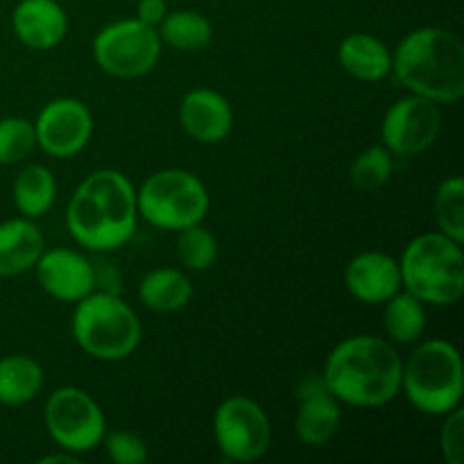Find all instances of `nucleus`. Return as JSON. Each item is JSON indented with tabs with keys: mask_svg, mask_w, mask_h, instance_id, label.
<instances>
[{
	"mask_svg": "<svg viewBox=\"0 0 464 464\" xmlns=\"http://www.w3.org/2000/svg\"><path fill=\"white\" fill-rule=\"evenodd\" d=\"M136 190L121 170H95L72 193L66 225L77 245L91 252H113L136 231Z\"/></svg>",
	"mask_w": 464,
	"mask_h": 464,
	"instance_id": "obj_1",
	"label": "nucleus"
},
{
	"mask_svg": "<svg viewBox=\"0 0 464 464\" xmlns=\"http://www.w3.org/2000/svg\"><path fill=\"white\" fill-rule=\"evenodd\" d=\"M403 361L392 343L376 335H353L329 353L322 381L340 403L379 408L401 392Z\"/></svg>",
	"mask_w": 464,
	"mask_h": 464,
	"instance_id": "obj_2",
	"label": "nucleus"
},
{
	"mask_svg": "<svg viewBox=\"0 0 464 464\" xmlns=\"http://www.w3.org/2000/svg\"><path fill=\"white\" fill-rule=\"evenodd\" d=\"M392 72L412 95L453 104L464 95V48L453 32L417 27L392 53Z\"/></svg>",
	"mask_w": 464,
	"mask_h": 464,
	"instance_id": "obj_3",
	"label": "nucleus"
},
{
	"mask_svg": "<svg viewBox=\"0 0 464 464\" xmlns=\"http://www.w3.org/2000/svg\"><path fill=\"white\" fill-rule=\"evenodd\" d=\"M401 285L429 306H453L464 295L462 243L442 231L417 236L403 249Z\"/></svg>",
	"mask_w": 464,
	"mask_h": 464,
	"instance_id": "obj_4",
	"label": "nucleus"
},
{
	"mask_svg": "<svg viewBox=\"0 0 464 464\" xmlns=\"http://www.w3.org/2000/svg\"><path fill=\"white\" fill-rule=\"evenodd\" d=\"M401 390L421 415L444 417L460 406L464 370L456 344L449 340L421 343L403 362Z\"/></svg>",
	"mask_w": 464,
	"mask_h": 464,
	"instance_id": "obj_5",
	"label": "nucleus"
},
{
	"mask_svg": "<svg viewBox=\"0 0 464 464\" xmlns=\"http://www.w3.org/2000/svg\"><path fill=\"white\" fill-rule=\"evenodd\" d=\"M72 338L95 361H122L139 349L140 322L134 308L116 293H91L72 313Z\"/></svg>",
	"mask_w": 464,
	"mask_h": 464,
	"instance_id": "obj_6",
	"label": "nucleus"
},
{
	"mask_svg": "<svg viewBox=\"0 0 464 464\" xmlns=\"http://www.w3.org/2000/svg\"><path fill=\"white\" fill-rule=\"evenodd\" d=\"M208 193L198 175L181 168H166L143 181L136 193V208L152 227L181 231L199 225L208 213Z\"/></svg>",
	"mask_w": 464,
	"mask_h": 464,
	"instance_id": "obj_7",
	"label": "nucleus"
},
{
	"mask_svg": "<svg viewBox=\"0 0 464 464\" xmlns=\"http://www.w3.org/2000/svg\"><path fill=\"white\" fill-rule=\"evenodd\" d=\"M157 27L139 18H125L104 25L93 39V59L104 72L122 80L143 77L161 59Z\"/></svg>",
	"mask_w": 464,
	"mask_h": 464,
	"instance_id": "obj_8",
	"label": "nucleus"
},
{
	"mask_svg": "<svg viewBox=\"0 0 464 464\" xmlns=\"http://www.w3.org/2000/svg\"><path fill=\"white\" fill-rule=\"evenodd\" d=\"M45 429L50 438L75 456L95 451L107 435V420L89 392L80 388H59L45 403Z\"/></svg>",
	"mask_w": 464,
	"mask_h": 464,
	"instance_id": "obj_9",
	"label": "nucleus"
},
{
	"mask_svg": "<svg viewBox=\"0 0 464 464\" xmlns=\"http://www.w3.org/2000/svg\"><path fill=\"white\" fill-rule=\"evenodd\" d=\"M218 449L229 462H254L263 458L272 442L267 412L254 399L229 397L213 415Z\"/></svg>",
	"mask_w": 464,
	"mask_h": 464,
	"instance_id": "obj_10",
	"label": "nucleus"
},
{
	"mask_svg": "<svg viewBox=\"0 0 464 464\" xmlns=\"http://www.w3.org/2000/svg\"><path fill=\"white\" fill-rule=\"evenodd\" d=\"M442 127L438 102L421 95H408L385 111L381 122L383 145L397 157H415L435 143Z\"/></svg>",
	"mask_w": 464,
	"mask_h": 464,
	"instance_id": "obj_11",
	"label": "nucleus"
},
{
	"mask_svg": "<svg viewBox=\"0 0 464 464\" xmlns=\"http://www.w3.org/2000/svg\"><path fill=\"white\" fill-rule=\"evenodd\" d=\"M36 145L54 159L80 154L93 134V116L89 107L75 98H54L34 121Z\"/></svg>",
	"mask_w": 464,
	"mask_h": 464,
	"instance_id": "obj_12",
	"label": "nucleus"
},
{
	"mask_svg": "<svg viewBox=\"0 0 464 464\" xmlns=\"http://www.w3.org/2000/svg\"><path fill=\"white\" fill-rule=\"evenodd\" d=\"M34 267L41 288L59 302L77 304L95 290V267L75 249H45Z\"/></svg>",
	"mask_w": 464,
	"mask_h": 464,
	"instance_id": "obj_13",
	"label": "nucleus"
},
{
	"mask_svg": "<svg viewBox=\"0 0 464 464\" xmlns=\"http://www.w3.org/2000/svg\"><path fill=\"white\" fill-rule=\"evenodd\" d=\"M340 401L329 392L320 376H308L297 390V412H295V433L308 447H322L338 433Z\"/></svg>",
	"mask_w": 464,
	"mask_h": 464,
	"instance_id": "obj_14",
	"label": "nucleus"
},
{
	"mask_svg": "<svg viewBox=\"0 0 464 464\" xmlns=\"http://www.w3.org/2000/svg\"><path fill=\"white\" fill-rule=\"evenodd\" d=\"M179 121L190 139L204 145H216L231 134L234 109L218 91L193 89L181 98Z\"/></svg>",
	"mask_w": 464,
	"mask_h": 464,
	"instance_id": "obj_15",
	"label": "nucleus"
},
{
	"mask_svg": "<svg viewBox=\"0 0 464 464\" xmlns=\"http://www.w3.org/2000/svg\"><path fill=\"white\" fill-rule=\"evenodd\" d=\"M344 284L352 297L362 304H385L401 290L399 261L385 252H362L344 270Z\"/></svg>",
	"mask_w": 464,
	"mask_h": 464,
	"instance_id": "obj_16",
	"label": "nucleus"
},
{
	"mask_svg": "<svg viewBox=\"0 0 464 464\" xmlns=\"http://www.w3.org/2000/svg\"><path fill=\"white\" fill-rule=\"evenodd\" d=\"M12 30L27 48L53 50L66 39V9L57 0H21L12 12Z\"/></svg>",
	"mask_w": 464,
	"mask_h": 464,
	"instance_id": "obj_17",
	"label": "nucleus"
},
{
	"mask_svg": "<svg viewBox=\"0 0 464 464\" xmlns=\"http://www.w3.org/2000/svg\"><path fill=\"white\" fill-rule=\"evenodd\" d=\"M44 252V234L30 218L0 222V276H18L32 270Z\"/></svg>",
	"mask_w": 464,
	"mask_h": 464,
	"instance_id": "obj_18",
	"label": "nucleus"
},
{
	"mask_svg": "<svg viewBox=\"0 0 464 464\" xmlns=\"http://www.w3.org/2000/svg\"><path fill=\"white\" fill-rule=\"evenodd\" d=\"M338 62L344 72L361 82H381L392 72V53L388 45L365 32L344 36L338 48Z\"/></svg>",
	"mask_w": 464,
	"mask_h": 464,
	"instance_id": "obj_19",
	"label": "nucleus"
},
{
	"mask_svg": "<svg viewBox=\"0 0 464 464\" xmlns=\"http://www.w3.org/2000/svg\"><path fill=\"white\" fill-rule=\"evenodd\" d=\"M139 297L150 311L175 313L188 306L190 297H193V284L181 270L157 267L140 279Z\"/></svg>",
	"mask_w": 464,
	"mask_h": 464,
	"instance_id": "obj_20",
	"label": "nucleus"
},
{
	"mask_svg": "<svg viewBox=\"0 0 464 464\" xmlns=\"http://www.w3.org/2000/svg\"><path fill=\"white\" fill-rule=\"evenodd\" d=\"M44 388V370L39 362L23 353L0 358V403L23 406Z\"/></svg>",
	"mask_w": 464,
	"mask_h": 464,
	"instance_id": "obj_21",
	"label": "nucleus"
},
{
	"mask_svg": "<svg viewBox=\"0 0 464 464\" xmlns=\"http://www.w3.org/2000/svg\"><path fill=\"white\" fill-rule=\"evenodd\" d=\"M161 44L181 53H199L213 41V25L204 14L195 9H175L157 27Z\"/></svg>",
	"mask_w": 464,
	"mask_h": 464,
	"instance_id": "obj_22",
	"label": "nucleus"
},
{
	"mask_svg": "<svg viewBox=\"0 0 464 464\" xmlns=\"http://www.w3.org/2000/svg\"><path fill=\"white\" fill-rule=\"evenodd\" d=\"M14 204L23 218H41L44 213L50 211L57 198V181H54L53 172L45 166L32 163V166L23 168L16 175L12 186Z\"/></svg>",
	"mask_w": 464,
	"mask_h": 464,
	"instance_id": "obj_23",
	"label": "nucleus"
},
{
	"mask_svg": "<svg viewBox=\"0 0 464 464\" xmlns=\"http://www.w3.org/2000/svg\"><path fill=\"white\" fill-rule=\"evenodd\" d=\"M426 304L411 293H397L385 302L383 326L390 343L412 344L426 331Z\"/></svg>",
	"mask_w": 464,
	"mask_h": 464,
	"instance_id": "obj_24",
	"label": "nucleus"
},
{
	"mask_svg": "<svg viewBox=\"0 0 464 464\" xmlns=\"http://www.w3.org/2000/svg\"><path fill=\"white\" fill-rule=\"evenodd\" d=\"M392 170V152L385 145H372L353 159L352 168H349V179H352L353 188L362 190V193H374L381 186L388 184Z\"/></svg>",
	"mask_w": 464,
	"mask_h": 464,
	"instance_id": "obj_25",
	"label": "nucleus"
},
{
	"mask_svg": "<svg viewBox=\"0 0 464 464\" xmlns=\"http://www.w3.org/2000/svg\"><path fill=\"white\" fill-rule=\"evenodd\" d=\"M435 218L440 231L456 243H464V181L462 177H449L440 184L435 195Z\"/></svg>",
	"mask_w": 464,
	"mask_h": 464,
	"instance_id": "obj_26",
	"label": "nucleus"
},
{
	"mask_svg": "<svg viewBox=\"0 0 464 464\" xmlns=\"http://www.w3.org/2000/svg\"><path fill=\"white\" fill-rule=\"evenodd\" d=\"M177 258H179L186 270H208L218 258L216 236L204 229L202 222L186 227V229L179 231V238H177Z\"/></svg>",
	"mask_w": 464,
	"mask_h": 464,
	"instance_id": "obj_27",
	"label": "nucleus"
},
{
	"mask_svg": "<svg viewBox=\"0 0 464 464\" xmlns=\"http://www.w3.org/2000/svg\"><path fill=\"white\" fill-rule=\"evenodd\" d=\"M34 122L21 116H9L0 121V166L23 161L34 150Z\"/></svg>",
	"mask_w": 464,
	"mask_h": 464,
	"instance_id": "obj_28",
	"label": "nucleus"
},
{
	"mask_svg": "<svg viewBox=\"0 0 464 464\" xmlns=\"http://www.w3.org/2000/svg\"><path fill=\"white\" fill-rule=\"evenodd\" d=\"M104 449H107L109 460L116 464H145L150 458L148 444L134 433L127 430H113L104 435Z\"/></svg>",
	"mask_w": 464,
	"mask_h": 464,
	"instance_id": "obj_29",
	"label": "nucleus"
},
{
	"mask_svg": "<svg viewBox=\"0 0 464 464\" xmlns=\"http://www.w3.org/2000/svg\"><path fill=\"white\" fill-rule=\"evenodd\" d=\"M442 433H440V447L442 456L449 464L464 462V411L460 406L447 412Z\"/></svg>",
	"mask_w": 464,
	"mask_h": 464,
	"instance_id": "obj_30",
	"label": "nucleus"
},
{
	"mask_svg": "<svg viewBox=\"0 0 464 464\" xmlns=\"http://www.w3.org/2000/svg\"><path fill=\"white\" fill-rule=\"evenodd\" d=\"M168 5L166 0H139V7H136V18L143 21L145 25L159 27V23L166 18Z\"/></svg>",
	"mask_w": 464,
	"mask_h": 464,
	"instance_id": "obj_31",
	"label": "nucleus"
},
{
	"mask_svg": "<svg viewBox=\"0 0 464 464\" xmlns=\"http://www.w3.org/2000/svg\"><path fill=\"white\" fill-rule=\"evenodd\" d=\"M41 464H53V462H77V456L75 453H71V451H63V453H54V456H45V458H41L39 460Z\"/></svg>",
	"mask_w": 464,
	"mask_h": 464,
	"instance_id": "obj_32",
	"label": "nucleus"
}]
</instances>
